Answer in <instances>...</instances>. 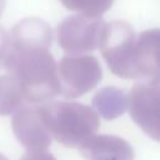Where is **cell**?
I'll return each mask as SVG.
<instances>
[{"label":"cell","instance_id":"6da1fadb","mask_svg":"<svg viewBox=\"0 0 160 160\" xmlns=\"http://www.w3.org/2000/svg\"><path fill=\"white\" fill-rule=\"evenodd\" d=\"M15 74L22 98L40 102L60 94L56 62L49 49L12 48L1 59Z\"/></svg>","mask_w":160,"mask_h":160},{"label":"cell","instance_id":"7a4b0ae2","mask_svg":"<svg viewBox=\"0 0 160 160\" xmlns=\"http://www.w3.org/2000/svg\"><path fill=\"white\" fill-rule=\"evenodd\" d=\"M39 109L51 138L68 148H79L100 126L99 115L84 104L54 101Z\"/></svg>","mask_w":160,"mask_h":160},{"label":"cell","instance_id":"3957f363","mask_svg":"<svg viewBox=\"0 0 160 160\" xmlns=\"http://www.w3.org/2000/svg\"><path fill=\"white\" fill-rule=\"evenodd\" d=\"M136 35L126 21L104 24L98 48L112 74L122 79H135L134 50Z\"/></svg>","mask_w":160,"mask_h":160},{"label":"cell","instance_id":"277c9868","mask_svg":"<svg viewBox=\"0 0 160 160\" xmlns=\"http://www.w3.org/2000/svg\"><path fill=\"white\" fill-rule=\"evenodd\" d=\"M56 69L60 92L69 99L89 92L100 82L102 76L100 62L92 55H65Z\"/></svg>","mask_w":160,"mask_h":160},{"label":"cell","instance_id":"5b68a950","mask_svg":"<svg viewBox=\"0 0 160 160\" xmlns=\"http://www.w3.org/2000/svg\"><path fill=\"white\" fill-rule=\"evenodd\" d=\"M131 119L155 141L160 138V86L159 80H140L128 95Z\"/></svg>","mask_w":160,"mask_h":160},{"label":"cell","instance_id":"8992f818","mask_svg":"<svg viewBox=\"0 0 160 160\" xmlns=\"http://www.w3.org/2000/svg\"><path fill=\"white\" fill-rule=\"evenodd\" d=\"M104 24L99 16L92 18L82 14L71 15L59 24L56 30L58 42L68 54L94 51L98 48Z\"/></svg>","mask_w":160,"mask_h":160},{"label":"cell","instance_id":"52a82bcc","mask_svg":"<svg viewBox=\"0 0 160 160\" xmlns=\"http://www.w3.org/2000/svg\"><path fill=\"white\" fill-rule=\"evenodd\" d=\"M11 125L16 139L28 150H46L51 142V134L36 106L20 105L14 111Z\"/></svg>","mask_w":160,"mask_h":160},{"label":"cell","instance_id":"ba28073f","mask_svg":"<svg viewBox=\"0 0 160 160\" xmlns=\"http://www.w3.org/2000/svg\"><path fill=\"white\" fill-rule=\"evenodd\" d=\"M159 30L141 32L135 41L134 71L135 79L159 80Z\"/></svg>","mask_w":160,"mask_h":160},{"label":"cell","instance_id":"9c48e42d","mask_svg":"<svg viewBox=\"0 0 160 160\" xmlns=\"http://www.w3.org/2000/svg\"><path fill=\"white\" fill-rule=\"evenodd\" d=\"M86 160H134L132 148L115 135H91L79 146Z\"/></svg>","mask_w":160,"mask_h":160},{"label":"cell","instance_id":"30bf717a","mask_svg":"<svg viewBox=\"0 0 160 160\" xmlns=\"http://www.w3.org/2000/svg\"><path fill=\"white\" fill-rule=\"evenodd\" d=\"M10 40L12 48L49 49L51 46L52 32L45 21L36 18H28L19 21L12 28Z\"/></svg>","mask_w":160,"mask_h":160},{"label":"cell","instance_id":"8fae6325","mask_svg":"<svg viewBox=\"0 0 160 160\" xmlns=\"http://www.w3.org/2000/svg\"><path fill=\"white\" fill-rule=\"evenodd\" d=\"M92 106L104 119L114 120L128 109V95L119 88L106 86L94 95Z\"/></svg>","mask_w":160,"mask_h":160},{"label":"cell","instance_id":"7c38bea8","mask_svg":"<svg viewBox=\"0 0 160 160\" xmlns=\"http://www.w3.org/2000/svg\"><path fill=\"white\" fill-rule=\"evenodd\" d=\"M22 92L14 71L0 60V115L12 114L22 102Z\"/></svg>","mask_w":160,"mask_h":160},{"label":"cell","instance_id":"4fadbf2b","mask_svg":"<svg viewBox=\"0 0 160 160\" xmlns=\"http://www.w3.org/2000/svg\"><path fill=\"white\" fill-rule=\"evenodd\" d=\"M61 4L71 11H76L79 14L98 18L101 14L106 12L114 0H60Z\"/></svg>","mask_w":160,"mask_h":160},{"label":"cell","instance_id":"5bb4252c","mask_svg":"<svg viewBox=\"0 0 160 160\" xmlns=\"http://www.w3.org/2000/svg\"><path fill=\"white\" fill-rule=\"evenodd\" d=\"M20 160H56L55 156L45 150H29L25 152Z\"/></svg>","mask_w":160,"mask_h":160},{"label":"cell","instance_id":"9a60e30c","mask_svg":"<svg viewBox=\"0 0 160 160\" xmlns=\"http://www.w3.org/2000/svg\"><path fill=\"white\" fill-rule=\"evenodd\" d=\"M10 45H11L10 34L2 26H0V60L8 54Z\"/></svg>","mask_w":160,"mask_h":160},{"label":"cell","instance_id":"2e32d148","mask_svg":"<svg viewBox=\"0 0 160 160\" xmlns=\"http://www.w3.org/2000/svg\"><path fill=\"white\" fill-rule=\"evenodd\" d=\"M4 8H5V0H0V16L4 11Z\"/></svg>","mask_w":160,"mask_h":160},{"label":"cell","instance_id":"e0dca14e","mask_svg":"<svg viewBox=\"0 0 160 160\" xmlns=\"http://www.w3.org/2000/svg\"><path fill=\"white\" fill-rule=\"evenodd\" d=\"M0 160H8V159H6V158H5L2 154H0Z\"/></svg>","mask_w":160,"mask_h":160}]
</instances>
